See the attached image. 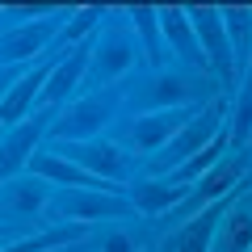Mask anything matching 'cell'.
Masks as SVG:
<instances>
[{
  "label": "cell",
  "mask_w": 252,
  "mask_h": 252,
  "mask_svg": "<svg viewBox=\"0 0 252 252\" xmlns=\"http://www.w3.org/2000/svg\"><path fill=\"white\" fill-rule=\"evenodd\" d=\"M189 26H193V34H198V51L202 59H206L210 72H219L227 84H235L240 76H235V59H231V42H227V30H223V17H219V9H210V4H198V9L185 13Z\"/></svg>",
  "instance_id": "cell-1"
},
{
  "label": "cell",
  "mask_w": 252,
  "mask_h": 252,
  "mask_svg": "<svg viewBox=\"0 0 252 252\" xmlns=\"http://www.w3.org/2000/svg\"><path fill=\"white\" fill-rule=\"evenodd\" d=\"M219 118H223V109H219V105H206L202 114H193V118H189V122L177 130V135L164 143V152L156 156V168L168 172V168H181L189 156H198L202 147L219 135Z\"/></svg>",
  "instance_id": "cell-2"
},
{
  "label": "cell",
  "mask_w": 252,
  "mask_h": 252,
  "mask_svg": "<svg viewBox=\"0 0 252 252\" xmlns=\"http://www.w3.org/2000/svg\"><path fill=\"white\" fill-rule=\"evenodd\" d=\"M59 156H63V160H72L76 168H84L89 177H97V181L126 177V168H130L126 152H118L114 143H101V139H84V143H59Z\"/></svg>",
  "instance_id": "cell-3"
},
{
  "label": "cell",
  "mask_w": 252,
  "mask_h": 252,
  "mask_svg": "<svg viewBox=\"0 0 252 252\" xmlns=\"http://www.w3.org/2000/svg\"><path fill=\"white\" fill-rule=\"evenodd\" d=\"M105 114H109V101H105V97H89V101H80V105H72L67 114L59 118V126H55V139H59V143H84V139H93V135L101 130Z\"/></svg>",
  "instance_id": "cell-4"
},
{
  "label": "cell",
  "mask_w": 252,
  "mask_h": 252,
  "mask_svg": "<svg viewBox=\"0 0 252 252\" xmlns=\"http://www.w3.org/2000/svg\"><path fill=\"white\" fill-rule=\"evenodd\" d=\"M30 168L38 172V177L55 181V185H76V189H97V193H109L114 185H105V181L89 177L84 168H76L72 160H63L59 152H34L30 156Z\"/></svg>",
  "instance_id": "cell-5"
},
{
  "label": "cell",
  "mask_w": 252,
  "mask_h": 252,
  "mask_svg": "<svg viewBox=\"0 0 252 252\" xmlns=\"http://www.w3.org/2000/svg\"><path fill=\"white\" fill-rule=\"evenodd\" d=\"M189 118H193V109H185V105L164 109V114H152V118H139L135 130H130V139H135V147H143V152H156V147H164L172 135H177Z\"/></svg>",
  "instance_id": "cell-6"
},
{
  "label": "cell",
  "mask_w": 252,
  "mask_h": 252,
  "mask_svg": "<svg viewBox=\"0 0 252 252\" xmlns=\"http://www.w3.org/2000/svg\"><path fill=\"white\" fill-rule=\"evenodd\" d=\"M42 126H46L42 118H26V122H17V130L0 143V181L13 177L21 164H30V156H34L38 139H42Z\"/></svg>",
  "instance_id": "cell-7"
},
{
  "label": "cell",
  "mask_w": 252,
  "mask_h": 252,
  "mask_svg": "<svg viewBox=\"0 0 252 252\" xmlns=\"http://www.w3.org/2000/svg\"><path fill=\"white\" fill-rule=\"evenodd\" d=\"M130 202L118 193H97V189H76L63 198V215L67 219H109V215H130Z\"/></svg>",
  "instance_id": "cell-8"
},
{
  "label": "cell",
  "mask_w": 252,
  "mask_h": 252,
  "mask_svg": "<svg viewBox=\"0 0 252 252\" xmlns=\"http://www.w3.org/2000/svg\"><path fill=\"white\" fill-rule=\"evenodd\" d=\"M244 177V156H223V160L215 164L210 172H202L198 181H193V202H202V206H210V202H219L223 193H231L235 181Z\"/></svg>",
  "instance_id": "cell-9"
},
{
  "label": "cell",
  "mask_w": 252,
  "mask_h": 252,
  "mask_svg": "<svg viewBox=\"0 0 252 252\" xmlns=\"http://www.w3.org/2000/svg\"><path fill=\"white\" fill-rule=\"evenodd\" d=\"M156 17H160L164 34H168L172 51H177L181 59L193 63V67H206V59H202V51H198V34H193V26H189L185 9H156Z\"/></svg>",
  "instance_id": "cell-10"
},
{
  "label": "cell",
  "mask_w": 252,
  "mask_h": 252,
  "mask_svg": "<svg viewBox=\"0 0 252 252\" xmlns=\"http://www.w3.org/2000/svg\"><path fill=\"white\" fill-rule=\"evenodd\" d=\"M126 202L135 210H143V215H164L177 202H185V189L177 181H143V185H130V198Z\"/></svg>",
  "instance_id": "cell-11"
},
{
  "label": "cell",
  "mask_w": 252,
  "mask_h": 252,
  "mask_svg": "<svg viewBox=\"0 0 252 252\" xmlns=\"http://www.w3.org/2000/svg\"><path fill=\"white\" fill-rule=\"evenodd\" d=\"M46 76H51V67H34L30 76H21L9 89V97L0 101V122H26V114H30V105H34V97L42 93Z\"/></svg>",
  "instance_id": "cell-12"
},
{
  "label": "cell",
  "mask_w": 252,
  "mask_h": 252,
  "mask_svg": "<svg viewBox=\"0 0 252 252\" xmlns=\"http://www.w3.org/2000/svg\"><path fill=\"white\" fill-rule=\"evenodd\" d=\"M219 219H223V202H210L198 215L185 223V231L177 235V252H210V240L219 231Z\"/></svg>",
  "instance_id": "cell-13"
},
{
  "label": "cell",
  "mask_w": 252,
  "mask_h": 252,
  "mask_svg": "<svg viewBox=\"0 0 252 252\" xmlns=\"http://www.w3.org/2000/svg\"><path fill=\"white\" fill-rule=\"evenodd\" d=\"M227 30V42H231V59H235V76L248 67V42H252V9L235 4V9H219Z\"/></svg>",
  "instance_id": "cell-14"
},
{
  "label": "cell",
  "mask_w": 252,
  "mask_h": 252,
  "mask_svg": "<svg viewBox=\"0 0 252 252\" xmlns=\"http://www.w3.org/2000/svg\"><path fill=\"white\" fill-rule=\"evenodd\" d=\"M80 72H84V46H76V55H67L59 67H51V76H46V84H42V93H38V97H42L46 105H59V101L76 89Z\"/></svg>",
  "instance_id": "cell-15"
},
{
  "label": "cell",
  "mask_w": 252,
  "mask_h": 252,
  "mask_svg": "<svg viewBox=\"0 0 252 252\" xmlns=\"http://www.w3.org/2000/svg\"><path fill=\"white\" fill-rule=\"evenodd\" d=\"M219 252H252V210L248 206H235L231 215H227Z\"/></svg>",
  "instance_id": "cell-16"
},
{
  "label": "cell",
  "mask_w": 252,
  "mask_h": 252,
  "mask_svg": "<svg viewBox=\"0 0 252 252\" xmlns=\"http://www.w3.org/2000/svg\"><path fill=\"white\" fill-rule=\"evenodd\" d=\"M223 147H227V139H223V135H215V139H210V143L202 147L198 156H189V160L181 164V168H177V177H172V181H177L181 189H185L189 181H198L202 172H210V168H215L219 160H223Z\"/></svg>",
  "instance_id": "cell-17"
},
{
  "label": "cell",
  "mask_w": 252,
  "mask_h": 252,
  "mask_svg": "<svg viewBox=\"0 0 252 252\" xmlns=\"http://www.w3.org/2000/svg\"><path fill=\"white\" fill-rule=\"evenodd\" d=\"M46 34L51 30L38 21V26H26V30H17V34L4 42V55H17V59H26V55H34V51H42V42H46Z\"/></svg>",
  "instance_id": "cell-18"
},
{
  "label": "cell",
  "mask_w": 252,
  "mask_h": 252,
  "mask_svg": "<svg viewBox=\"0 0 252 252\" xmlns=\"http://www.w3.org/2000/svg\"><path fill=\"white\" fill-rule=\"evenodd\" d=\"M130 67V46L122 38H109L101 46V76H114V72H126Z\"/></svg>",
  "instance_id": "cell-19"
},
{
  "label": "cell",
  "mask_w": 252,
  "mask_h": 252,
  "mask_svg": "<svg viewBox=\"0 0 252 252\" xmlns=\"http://www.w3.org/2000/svg\"><path fill=\"white\" fill-rule=\"evenodd\" d=\"M248 89L240 93V105H235V118H231V139L235 143H244V139L252 135V80H244Z\"/></svg>",
  "instance_id": "cell-20"
},
{
  "label": "cell",
  "mask_w": 252,
  "mask_h": 252,
  "mask_svg": "<svg viewBox=\"0 0 252 252\" xmlns=\"http://www.w3.org/2000/svg\"><path fill=\"white\" fill-rule=\"evenodd\" d=\"M42 181H17V185H13V206L21 210V215H34L38 206H42Z\"/></svg>",
  "instance_id": "cell-21"
},
{
  "label": "cell",
  "mask_w": 252,
  "mask_h": 252,
  "mask_svg": "<svg viewBox=\"0 0 252 252\" xmlns=\"http://www.w3.org/2000/svg\"><path fill=\"white\" fill-rule=\"evenodd\" d=\"M135 26H139V34H143V42H147V51H152V59H160V51H156V42H160V30H156V9L139 4V9H135Z\"/></svg>",
  "instance_id": "cell-22"
},
{
  "label": "cell",
  "mask_w": 252,
  "mask_h": 252,
  "mask_svg": "<svg viewBox=\"0 0 252 252\" xmlns=\"http://www.w3.org/2000/svg\"><path fill=\"white\" fill-rule=\"evenodd\" d=\"M185 97H189V89H185L181 80H172V76H164V80L152 89V101H156V105H164V101H168V105L177 109V105H185Z\"/></svg>",
  "instance_id": "cell-23"
},
{
  "label": "cell",
  "mask_w": 252,
  "mask_h": 252,
  "mask_svg": "<svg viewBox=\"0 0 252 252\" xmlns=\"http://www.w3.org/2000/svg\"><path fill=\"white\" fill-rule=\"evenodd\" d=\"M101 248H105V252H135V240H130L126 231H118V235H109Z\"/></svg>",
  "instance_id": "cell-24"
}]
</instances>
